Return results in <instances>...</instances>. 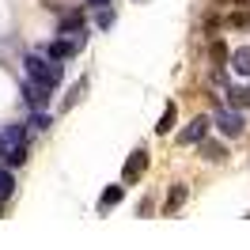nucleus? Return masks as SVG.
Wrapping results in <instances>:
<instances>
[{
  "label": "nucleus",
  "mask_w": 250,
  "mask_h": 250,
  "mask_svg": "<svg viewBox=\"0 0 250 250\" xmlns=\"http://www.w3.org/2000/svg\"><path fill=\"white\" fill-rule=\"evenodd\" d=\"M0 159L8 167H23L27 163V125H12L0 133Z\"/></svg>",
  "instance_id": "f257e3e1"
},
{
  "label": "nucleus",
  "mask_w": 250,
  "mask_h": 250,
  "mask_svg": "<svg viewBox=\"0 0 250 250\" xmlns=\"http://www.w3.org/2000/svg\"><path fill=\"white\" fill-rule=\"evenodd\" d=\"M23 68H27V76H31V80L46 83V87H57V83H61V64L53 61V57H42V53H27Z\"/></svg>",
  "instance_id": "f03ea898"
},
{
  "label": "nucleus",
  "mask_w": 250,
  "mask_h": 250,
  "mask_svg": "<svg viewBox=\"0 0 250 250\" xmlns=\"http://www.w3.org/2000/svg\"><path fill=\"white\" fill-rule=\"evenodd\" d=\"M212 125H216L224 137H239V133L247 129V122H243V110H235V106H216Z\"/></svg>",
  "instance_id": "7ed1b4c3"
},
{
  "label": "nucleus",
  "mask_w": 250,
  "mask_h": 250,
  "mask_svg": "<svg viewBox=\"0 0 250 250\" xmlns=\"http://www.w3.org/2000/svg\"><path fill=\"white\" fill-rule=\"evenodd\" d=\"M49 91H53V87H46V83H38V80H23V99H27V103H31L34 110H42L49 103Z\"/></svg>",
  "instance_id": "20e7f679"
},
{
  "label": "nucleus",
  "mask_w": 250,
  "mask_h": 250,
  "mask_svg": "<svg viewBox=\"0 0 250 250\" xmlns=\"http://www.w3.org/2000/svg\"><path fill=\"white\" fill-rule=\"evenodd\" d=\"M208 125H212L208 118H193V122L178 133V144H201L205 137H208Z\"/></svg>",
  "instance_id": "39448f33"
},
{
  "label": "nucleus",
  "mask_w": 250,
  "mask_h": 250,
  "mask_svg": "<svg viewBox=\"0 0 250 250\" xmlns=\"http://www.w3.org/2000/svg\"><path fill=\"white\" fill-rule=\"evenodd\" d=\"M144 167H148V152H144V148H137V152L129 156V163H125L122 182H125V186H129V182H137V178L144 174Z\"/></svg>",
  "instance_id": "423d86ee"
},
{
  "label": "nucleus",
  "mask_w": 250,
  "mask_h": 250,
  "mask_svg": "<svg viewBox=\"0 0 250 250\" xmlns=\"http://www.w3.org/2000/svg\"><path fill=\"white\" fill-rule=\"evenodd\" d=\"M228 64H231V72H235V76H250V46H239V49H231Z\"/></svg>",
  "instance_id": "0eeeda50"
},
{
  "label": "nucleus",
  "mask_w": 250,
  "mask_h": 250,
  "mask_svg": "<svg viewBox=\"0 0 250 250\" xmlns=\"http://www.w3.org/2000/svg\"><path fill=\"white\" fill-rule=\"evenodd\" d=\"M80 46H83V38H76V42H53V46H49V57H53V61H64V57L80 53Z\"/></svg>",
  "instance_id": "6e6552de"
},
{
  "label": "nucleus",
  "mask_w": 250,
  "mask_h": 250,
  "mask_svg": "<svg viewBox=\"0 0 250 250\" xmlns=\"http://www.w3.org/2000/svg\"><path fill=\"white\" fill-rule=\"evenodd\" d=\"M122 197H125L122 186H106V189H103V197H99V212H110V208L122 201Z\"/></svg>",
  "instance_id": "1a4fd4ad"
},
{
  "label": "nucleus",
  "mask_w": 250,
  "mask_h": 250,
  "mask_svg": "<svg viewBox=\"0 0 250 250\" xmlns=\"http://www.w3.org/2000/svg\"><path fill=\"white\" fill-rule=\"evenodd\" d=\"M201 156L208 159V163H224L228 152H224V144H216V141H208V137H205V141H201Z\"/></svg>",
  "instance_id": "9d476101"
},
{
  "label": "nucleus",
  "mask_w": 250,
  "mask_h": 250,
  "mask_svg": "<svg viewBox=\"0 0 250 250\" xmlns=\"http://www.w3.org/2000/svg\"><path fill=\"white\" fill-rule=\"evenodd\" d=\"M228 106H235V110H243V106H250V87H228Z\"/></svg>",
  "instance_id": "9b49d317"
},
{
  "label": "nucleus",
  "mask_w": 250,
  "mask_h": 250,
  "mask_svg": "<svg viewBox=\"0 0 250 250\" xmlns=\"http://www.w3.org/2000/svg\"><path fill=\"white\" fill-rule=\"evenodd\" d=\"M182 201H186V186H182V182H174V186H171V193H167V205H163V212L171 216V212H174V208H178Z\"/></svg>",
  "instance_id": "f8f14e48"
},
{
  "label": "nucleus",
  "mask_w": 250,
  "mask_h": 250,
  "mask_svg": "<svg viewBox=\"0 0 250 250\" xmlns=\"http://www.w3.org/2000/svg\"><path fill=\"white\" fill-rule=\"evenodd\" d=\"M80 27H83V12H68V16H61V34H76Z\"/></svg>",
  "instance_id": "ddd939ff"
},
{
  "label": "nucleus",
  "mask_w": 250,
  "mask_h": 250,
  "mask_svg": "<svg viewBox=\"0 0 250 250\" xmlns=\"http://www.w3.org/2000/svg\"><path fill=\"white\" fill-rule=\"evenodd\" d=\"M12 189H16V178L8 174V167H0V201H8V197H12Z\"/></svg>",
  "instance_id": "4468645a"
},
{
  "label": "nucleus",
  "mask_w": 250,
  "mask_h": 250,
  "mask_svg": "<svg viewBox=\"0 0 250 250\" xmlns=\"http://www.w3.org/2000/svg\"><path fill=\"white\" fill-rule=\"evenodd\" d=\"M171 125H174V103H167V110H163V118H159V125H156V133H171Z\"/></svg>",
  "instance_id": "2eb2a0df"
},
{
  "label": "nucleus",
  "mask_w": 250,
  "mask_h": 250,
  "mask_svg": "<svg viewBox=\"0 0 250 250\" xmlns=\"http://www.w3.org/2000/svg\"><path fill=\"white\" fill-rule=\"evenodd\" d=\"M208 53H212V61H216V68H220V64H224V61H228V57H231V53H228V46H224L220 38H216V42H212V46H208Z\"/></svg>",
  "instance_id": "dca6fc26"
},
{
  "label": "nucleus",
  "mask_w": 250,
  "mask_h": 250,
  "mask_svg": "<svg viewBox=\"0 0 250 250\" xmlns=\"http://www.w3.org/2000/svg\"><path fill=\"white\" fill-rule=\"evenodd\" d=\"M110 23H114V16H110V12H106V8H99V27H103V31H106V27H110Z\"/></svg>",
  "instance_id": "f3484780"
},
{
  "label": "nucleus",
  "mask_w": 250,
  "mask_h": 250,
  "mask_svg": "<svg viewBox=\"0 0 250 250\" xmlns=\"http://www.w3.org/2000/svg\"><path fill=\"white\" fill-rule=\"evenodd\" d=\"M110 0H87V8H106Z\"/></svg>",
  "instance_id": "a211bd4d"
}]
</instances>
